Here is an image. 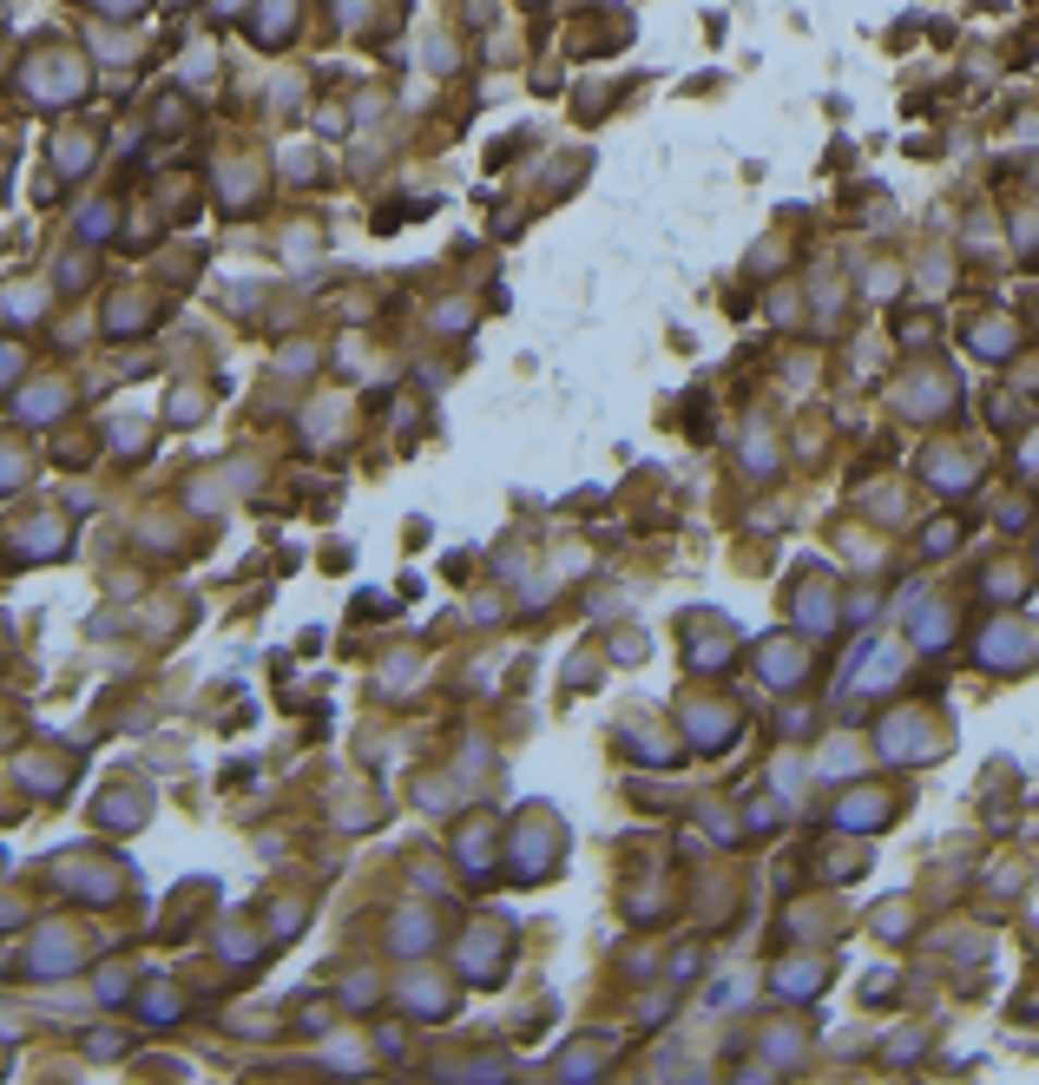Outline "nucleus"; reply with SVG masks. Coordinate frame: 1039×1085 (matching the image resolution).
<instances>
[{
  "instance_id": "f3484780",
  "label": "nucleus",
  "mask_w": 1039,
  "mask_h": 1085,
  "mask_svg": "<svg viewBox=\"0 0 1039 1085\" xmlns=\"http://www.w3.org/2000/svg\"><path fill=\"white\" fill-rule=\"evenodd\" d=\"M461 862H467V875H480V868H493V836H487V829H474V836H461Z\"/></svg>"
},
{
  "instance_id": "bb28decb",
  "label": "nucleus",
  "mask_w": 1039,
  "mask_h": 1085,
  "mask_svg": "<svg viewBox=\"0 0 1039 1085\" xmlns=\"http://www.w3.org/2000/svg\"><path fill=\"white\" fill-rule=\"evenodd\" d=\"M99 8H106V14H138L145 0H99Z\"/></svg>"
},
{
  "instance_id": "9d476101",
  "label": "nucleus",
  "mask_w": 1039,
  "mask_h": 1085,
  "mask_svg": "<svg viewBox=\"0 0 1039 1085\" xmlns=\"http://www.w3.org/2000/svg\"><path fill=\"white\" fill-rule=\"evenodd\" d=\"M684 731H690V737H705V751H724V744L737 737V717L718 710V704H690V710H684Z\"/></svg>"
},
{
  "instance_id": "6ab92c4d",
  "label": "nucleus",
  "mask_w": 1039,
  "mask_h": 1085,
  "mask_svg": "<svg viewBox=\"0 0 1039 1085\" xmlns=\"http://www.w3.org/2000/svg\"><path fill=\"white\" fill-rule=\"evenodd\" d=\"M763 671H770V678H777V684H790V678H796V671H803V658H796V651H790V645H763Z\"/></svg>"
},
{
  "instance_id": "423d86ee",
  "label": "nucleus",
  "mask_w": 1039,
  "mask_h": 1085,
  "mask_svg": "<svg viewBox=\"0 0 1039 1085\" xmlns=\"http://www.w3.org/2000/svg\"><path fill=\"white\" fill-rule=\"evenodd\" d=\"M737 658V638L724 619H690V665L698 671H724Z\"/></svg>"
},
{
  "instance_id": "f03ea898",
  "label": "nucleus",
  "mask_w": 1039,
  "mask_h": 1085,
  "mask_svg": "<svg viewBox=\"0 0 1039 1085\" xmlns=\"http://www.w3.org/2000/svg\"><path fill=\"white\" fill-rule=\"evenodd\" d=\"M461 974L474 987H500L506 980V928H474L467 935V954H461Z\"/></svg>"
},
{
  "instance_id": "39448f33",
  "label": "nucleus",
  "mask_w": 1039,
  "mask_h": 1085,
  "mask_svg": "<svg viewBox=\"0 0 1039 1085\" xmlns=\"http://www.w3.org/2000/svg\"><path fill=\"white\" fill-rule=\"evenodd\" d=\"M934 737H941V731H934L928 717H889V723H882V751H889V757H902V764H908V757H915V764L941 757V744H934Z\"/></svg>"
},
{
  "instance_id": "b1692460",
  "label": "nucleus",
  "mask_w": 1039,
  "mask_h": 1085,
  "mask_svg": "<svg viewBox=\"0 0 1039 1085\" xmlns=\"http://www.w3.org/2000/svg\"><path fill=\"white\" fill-rule=\"evenodd\" d=\"M303 928V909H270V935H296Z\"/></svg>"
},
{
  "instance_id": "20e7f679",
  "label": "nucleus",
  "mask_w": 1039,
  "mask_h": 1085,
  "mask_svg": "<svg viewBox=\"0 0 1039 1085\" xmlns=\"http://www.w3.org/2000/svg\"><path fill=\"white\" fill-rule=\"evenodd\" d=\"M66 539H73V526H66V520H53V513H40V520H27V526H21V539H8V560H21V566L53 560V553H66Z\"/></svg>"
},
{
  "instance_id": "ddd939ff",
  "label": "nucleus",
  "mask_w": 1039,
  "mask_h": 1085,
  "mask_svg": "<svg viewBox=\"0 0 1039 1085\" xmlns=\"http://www.w3.org/2000/svg\"><path fill=\"white\" fill-rule=\"evenodd\" d=\"M250 34H257V47L290 40V34H296V0H264V14L250 21Z\"/></svg>"
},
{
  "instance_id": "412c9836",
  "label": "nucleus",
  "mask_w": 1039,
  "mask_h": 1085,
  "mask_svg": "<svg viewBox=\"0 0 1039 1085\" xmlns=\"http://www.w3.org/2000/svg\"><path fill=\"white\" fill-rule=\"evenodd\" d=\"M599 1052H606V1046H573L560 1072H566V1078H586V1072H606V1059H599Z\"/></svg>"
},
{
  "instance_id": "a878e982",
  "label": "nucleus",
  "mask_w": 1039,
  "mask_h": 1085,
  "mask_svg": "<svg viewBox=\"0 0 1039 1085\" xmlns=\"http://www.w3.org/2000/svg\"><path fill=\"white\" fill-rule=\"evenodd\" d=\"M21 382V349H0V389Z\"/></svg>"
},
{
  "instance_id": "dca6fc26",
  "label": "nucleus",
  "mask_w": 1039,
  "mask_h": 1085,
  "mask_svg": "<svg viewBox=\"0 0 1039 1085\" xmlns=\"http://www.w3.org/2000/svg\"><path fill=\"white\" fill-rule=\"evenodd\" d=\"M408 1000H415V1007H408L415 1020H448V1013H454V993H448V987H428V980H415Z\"/></svg>"
},
{
  "instance_id": "5701e85b",
  "label": "nucleus",
  "mask_w": 1039,
  "mask_h": 1085,
  "mask_svg": "<svg viewBox=\"0 0 1039 1085\" xmlns=\"http://www.w3.org/2000/svg\"><path fill=\"white\" fill-rule=\"evenodd\" d=\"M21 480H27V461L0 448V487H21Z\"/></svg>"
},
{
  "instance_id": "1a4fd4ad",
  "label": "nucleus",
  "mask_w": 1039,
  "mask_h": 1085,
  "mask_svg": "<svg viewBox=\"0 0 1039 1085\" xmlns=\"http://www.w3.org/2000/svg\"><path fill=\"white\" fill-rule=\"evenodd\" d=\"M60 881H66V888H80V894L93 901V909H106V901L119 894V875H112L106 862H60Z\"/></svg>"
},
{
  "instance_id": "f8f14e48",
  "label": "nucleus",
  "mask_w": 1039,
  "mask_h": 1085,
  "mask_svg": "<svg viewBox=\"0 0 1039 1085\" xmlns=\"http://www.w3.org/2000/svg\"><path fill=\"white\" fill-rule=\"evenodd\" d=\"M145 816H151V803H145V790H132V783L99 803V822H106V829H138Z\"/></svg>"
},
{
  "instance_id": "4be33fe9",
  "label": "nucleus",
  "mask_w": 1039,
  "mask_h": 1085,
  "mask_svg": "<svg viewBox=\"0 0 1039 1085\" xmlns=\"http://www.w3.org/2000/svg\"><path fill=\"white\" fill-rule=\"evenodd\" d=\"M915 645H928V651H934V645H948V612H928V619H921V638H915Z\"/></svg>"
},
{
  "instance_id": "393cba45",
  "label": "nucleus",
  "mask_w": 1039,
  "mask_h": 1085,
  "mask_svg": "<svg viewBox=\"0 0 1039 1085\" xmlns=\"http://www.w3.org/2000/svg\"><path fill=\"white\" fill-rule=\"evenodd\" d=\"M954 547V526L941 520V526H928V539H921V553H948Z\"/></svg>"
},
{
  "instance_id": "f257e3e1",
  "label": "nucleus",
  "mask_w": 1039,
  "mask_h": 1085,
  "mask_svg": "<svg viewBox=\"0 0 1039 1085\" xmlns=\"http://www.w3.org/2000/svg\"><path fill=\"white\" fill-rule=\"evenodd\" d=\"M560 849H566V836H560V822L553 816H520V855H513V875L520 881H540V875H553L560 868Z\"/></svg>"
},
{
  "instance_id": "6e6552de",
  "label": "nucleus",
  "mask_w": 1039,
  "mask_h": 1085,
  "mask_svg": "<svg viewBox=\"0 0 1039 1085\" xmlns=\"http://www.w3.org/2000/svg\"><path fill=\"white\" fill-rule=\"evenodd\" d=\"M86 954H80V935H66V928H47L40 935V948H34V961H27V974L34 980H60V974H73Z\"/></svg>"
},
{
  "instance_id": "a211bd4d",
  "label": "nucleus",
  "mask_w": 1039,
  "mask_h": 1085,
  "mask_svg": "<svg viewBox=\"0 0 1039 1085\" xmlns=\"http://www.w3.org/2000/svg\"><path fill=\"white\" fill-rule=\"evenodd\" d=\"M86 151H93V138L86 132H60V145H53V158H60V171H86Z\"/></svg>"
},
{
  "instance_id": "aec40b11",
  "label": "nucleus",
  "mask_w": 1039,
  "mask_h": 1085,
  "mask_svg": "<svg viewBox=\"0 0 1039 1085\" xmlns=\"http://www.w3.org/2000/svg\"><path fill=\"white\" fill-rule=\"evenodd\" d=\"M428 928H435V922H428L421 909H415V915H402V922H395V948H402V954H415V948L428 941Z\"/></svg>"
},
{
  "instance_id": "0eeeda50",
  "label": "nucleus",
  "mask_w": 1039,
  "mask_h": 1085,
  "mask_svg": "<svg viewBox=\"0 0 1039 1085\" xmlns=\"http://www.w3.org/2000/svg\"><path fill=\"white\" fill-rule=\"evenodd\" d=\"M53 60H60V53H53ZM27 86L60 106V99H80V93H86V73L73 66V53H66L60 66H47V53H40V60H27Z\"/></svg>"
},
{
  "instance_id": "2eb2a0df",
  "label": "nucleus",
  "mask_w": 1039,
  "mask_h": 1085,
  "mask_svg": "<svg viewBox=\"0 0 1039 1085\" xmlns=\"http://www.w3.org/2000/svg\"><path fill=\"white\" fill-rule=\"evenodd\" d=\"M138 1013H145L151 1026H164V1020H179V1013H185V1000H179V987H164V980H145V993H138Z\"/></svg>"
},
{
  "instance_id": "4468645a",
  "label": "nucleus",
  "mask_w": 1039,
  "mask_h": 1085,
  "mask_svg": "<svg viewBox=\"0 0 1039 1085\" xmlns=\"http://www.w3.org/2000/svg\"><path fill=\"white\" fill-rule=\"evenodd\" d=\"M829 980V961H790V967H777V993H816Z\"/></svg>"
},
{
  "instance_id": "9b49d317",
  "label": "nucleus",
  "mask_w": 1039,
  "mask_h": 1085,
  "mask_svg": "<svg viewBox=\"0 0 1039 1085\" xmlns=\"http://www.w3.org/2000/svg\"><path fill=\"white\" fill-rule=\"evenodd\" d=\"M889 816H895V803H889L882 790H848V803L835 809V822H842V829H882Z\"/></svg>"
},
{
  "instance_id": "7ed1b4c3",
  "label": "nucleus",
  "mask_w": 1039,
  "mask_h": 1085,
  "mask_svg": "<svg viewBox=\"0 0 1039 1085\" xmlns=\"http://www.w3.org/2000/svg\"><path fill=\"white\" fill-rule=\"evenodd\" d=\"M980 665H987V671H1026V665H1032L1026 625H1013V619L987 625V632H980Z\"/></svg>"
}]
</instances>
